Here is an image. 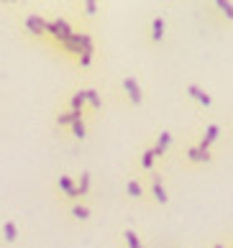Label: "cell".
Wrapping results in <instances>:
<instances>
[{
    "mask_svg": "<svg viewBox=\"0 0 233 248\" xmlns=\"http://www.w3.org/2000/svg\"><path fill=\"white\" fill-rule=\"evenodd\" d=\"M123 90L128 93V97H131L133 105H141L144 95H141V87H138V82H136L133 77H126V79H123Z\"/></svg>",
    "mask_w": 233,
    "mask_h": 248,
    "instance_id": "obj_1",
    "label": "cell"
},
{
    "mask_svg": "<svg viewBox=\"0 0 233 248\" xmlns=\"http://www.w3.org/2000/svg\"><path fill=\"white\" fill-rule=\"evenodd\" d=\"M218 133H220V128H218L216 123H210L208 128H205V136H202V141H200V149H202V151H208V149H210V143L218 139Z\"/></svg>",
    "mask_w": 233,
    "mask_h": 248,
    "instance_id": "obj_2",
    "label": "cell"
},
{
    "mask_svg": "<svg viewBox=\"0 0 233 248\" xmlns=\"http://www.w3.org/2000/svg\"><path fill=\"white\" fill-rule=\"evenodd\" d=\"M26 29H29L31 33H36V36H41L44 29H46V21L41 16H29V18H26Z\"/></svg>",
    "mask_w": 233,
    "mask_h": 248,
    "instance_id": "obj_3",
    "label": "cell"
},
{
    "mask_svg": "<svg viewBox=\"0 0 233 248\" xmlns=\"http://www.w3.org/2000/svg\"><path fill=\"white\" fill-rule=\"evenodd\" d=\"M187 95H190V97H195V100H198L200 105H205V108H210V103H213L210 95H208V93H202V90H200L198 85H190V87H187Z\"/></svg>",
    "mask_w": 233,
    "mask_h": 248,
    "instance_id": "obj_4",
    "label": "cell"
},
{
    "mask_svg": "<svg viewBox=\"0 0 233 248\" xmlns=\"http://www.w3.org/2000/svg\"><path fill=\"white\" fill-rule=\"evenodd\" d=\"M151 192H154L156 202H166V200H169V197H166V192H164V187H162V177H159V174H154V179H151Z\"/></svg>",
    "mask_w": 233,
    "mask_h": 248,
    "instance_id": "obj_5",
    "label": "cell"
},
{
    "mask_svg": "<svg viewBox=\"0 0 233 248\" xmlns=\"http://www.w3.org/2000/svg\"><path fill=\"white\" fill-rule=\"evenodd\" d=\"M59 189H62L67 197H80V195H77V185H74L69 177H59Z\"/></svg>",
    "mask_w": 233,
    "mask_h": 248,
    "instance_id": "obj_6",
    "label": "cell"
},
{
    "mask_svg": "<svg viewBox=\"0 0 233 248\" xmlns=\"http://www.w3.org/2000/svg\"><path fill=\"white\" fill-rule=\"evenodd\" d=\"M74 121H82V113H77V110H69V113H62L57 118V123L59 125H72Z\"/></svg>",
    "mask_w": 233,
    "mask_h": 248,
    "instance_id": "obj_7",
    "label": "cell"
},
{
    "mask_svg": "<svg viewBox=\"0 0 233 248\" xmlns=\"http://www.w3.org/2000/svg\"><path fill=\"white\" fill-rule=\"evenodd\" d=\"M187 159L190 161H210V151H202L200 146H195V149L187 151Z\"/></svg>",
    "mask_w": 233,
    "mask_h": 248,
    "instance_id": "obj_8",
    "label": "cell"
},
{
    "mask_svg": "<svg viewBox=\"0 0 233 248\" xmlns=\"http://www.w3.org/2000/svg\"><path fill=\"white\" fill-rule=\"evenodd\" d=\"M3 238H5L8 243H13L16 238H18V228H16V223H13V220H8V223L3 225Z\"/></svg>",
    "mask_w": 233,
    "mask_h": 248,
    "instance_id": "obj_9",
    "label": "cell"
},
{
    "mask_svg": "<svg viewBox=\"0 0 233 248\" xmlns=\"http://www.w3.org/2000/svg\"><path fill=\"white\" fill-rule=\"evenodd\" d=\"M162 36H164V18H154V23H151V39L154 41H162Z\"/></svg>",
    "mask_w": 233,
    "mask_h": 248,
    "instance_id": "obj_10",
    "label": "cell"
},
{
    "mask_svg": "<svg viewBox=\"0 0 233 248\" xmlns=\"http://www.w3.org/2000/svg\"><path fill=\"white\" fill-rule=\"evenodd\" d=\"M85 100H87V103H90L92 108H95V110H100V108H102V100H100V95L95 93V90H85Z\"/></svg>",
    "mask_w": 233,
    "mask_h": 248,
    "instance_id": "obj_11",
    "label": "cell"
},
{
    "mask_svg": "<svg viewBox=\"0 0 233 248\" xmlns=\"http://www.w3.org/2000/svg\"><path fill=\"white\" fill-rule=\"evenodd\" d=\"M87 192H90V174L82 171V177L77 182V195H87Z\"/></svg>",
    "mask_w": 233,
    "mask_h": 248,
    "instance_id": "obj_12",
    "label": "cell"
},
{
    "mask_svg": "<svg viewBox=\"0 0 233 248\" xmlns=\"http://www.w3.org/2000/svg\"><path fill=\"white\" fill-rule=\"evenodd\" d=\"M87 100H85V90H82V93H74V97H72V110H77V113H82V105H85Z\"/></svg>",
    "mask_w": 233,
    "mask_h": 248,
    "instance_id": "obj_13",
    "label": "cell"
},
{
    "mask_svg": "<svg viewBox=\"0 0 233 248\" xmlns=\"http://www.w3.org/2000/svg\"><path fill=\"white\" fill-rule=\"evenodd\" d=\"M123 238H126L128 248H144V246H141V241H138V235H136L133 231H126V233H123Z\"/></svg>",
    "mask_w": 233,
    "mask_h": 248,
    "instance_id": "obj_14",
    "label": "cell"
},
{
    "mask_svg": "<svg viewBox=\"0 0 233 248\" xmlns=\"http://www.w3.org/2000/svg\"><path fill=\"white\" fill-rule=\"evenodd\" d=\"M126 189H128V195H131V197H141V185H138L136 179H131V182H128V185H126Z\"/></svg>",
    "mask_w": 233,
    "mask_h": 248,
    "instance_id": "obj_15",
    "label": "cell"
},
{
    "mask_svg": "<svg viewBox=\"0 0 233 248\" xmlns=\"http://www.w3.org/2000/svg\"><path fill=\"white\" fill-rule=\"evenodd\" d=\"M216 5L220 8L223 13H226V18H231V21H233V3H226V0H218Z\"/></svg>",
    "mask_w": 233,
    "mask_h": 248,
    "instance_id": "obj_16",
    "label": "cell"
},
{
    "mask_svg": "<svg viewBox=\"0 0 233 248\" xmlns=\"http://www.w3.org/2000/svg\"><path fill=\"white\" fill-rule=\"evenodd\" d=\"M72 215L77 217V220H87V217H90V210H87V207H80V205H77V207H72Z\"/></svg>",
    "mask_w": 233,
    "mask_h": 248,
    "instance_id": "obj_17",
    "label": "cell"
},
{
    "mask_svg": "<svg viewBox=\"0 0 233 248\" xmlns=\"http://www.w3.org/2000/svg\"><path fill=\"white\" fill-rule=\"evenodd\" d=\"M72 133L77 136V139H85V123H82V121H74V123H72Z\"/></svg>",
    "mask_w": 233,
    "mask_h": 248,
    "instance_id": "obj_18",
    "label": "cell"
},
{
    "mask_svg": "<svg viewBox=\"0 0 233 248\" xmlns=\"http://www.w3.org/2000/svg\"><path fill=\"white\" fill-rule=\"evenodd\" d=\"M151 164H154V154H151V149H149V151H144V156H141V167H144V169H151Z\"/></svg>",
    "mask_w": 233,
    "mask_h": 248,
    "instance_id": "obj_19",
    "label": "cell"
},
{
    "mask_svg": "<svg viewBox=\"0 0 233 248\" xmlns=\"http://www.w3.org/2000/svg\"><path fill=\"white\" fill-rule=\"evenodd\" d=\"M90 62H92V51H82V57H80V67H90Z\"/></svg>",
    "mask_w": 233,
    "mask_h": 248,
    "instance_id": "obj_20",
    "label": "cell"
},
{
    "mask_svg": "<svg viewBox=\"0 0 233 248\" xmlns=\"http://www.w3.org/2000/svg\"><path fill=\"white\" fill-rule=\"evenodd\" d=\"M169 143H172V136L164 131V133L159 136V146H162V149H166V146H169Z\"/></svg>",
    "mask_w": 233,
    "mask_h": 248,
    "instance_id": "obj_21",
    "label": "cell"
},
{
    "mask_svg": "<svg viewBox=\"0 0 233 248\" xmlns=\"http://www.w3.org/2000/svg\"><path fill=\"white\" fill-rule=\"evenodd\" d=\"M85 13H87V16H95V13H98V5L92 3V0H87V3H85Z\"/></svg>",
    "mask_w": 233,
    "mask_h": 248,
    "instance_id": "obj_22",
    "label": "cell"
},
{
    "mask_svg": "<svg viewBox=\"0 0 233 248\" xmlns=\"http://www.w3.org/2000/svg\"><path fill=\"white\" fill-rule=\"evenodd\" d=\"M164 151H166V149H162V146H159V143H156V146H154V149H151V154H154V159H156V156H164Z\"/></svg>",
    "mask_w": 233,
    "mask_h": 248,
    "instance_id": "obj_23",
    "label": "cell"
},
{
    "mask_svg": "<svg viewBox=\"0 0 233 248\" xmlns=\"http://www.w3.org/2000/svg\"><path fill=\"white\" fill-rule=\"evenodd\" d=\"M216 248H223V246H220V243H218V246H216Z\"/></svg>",
    "mask_w": 233,
    "mask_h": 248,
    "instance_id": "obj_24",
    "label": "cell"
}]
</instances>
